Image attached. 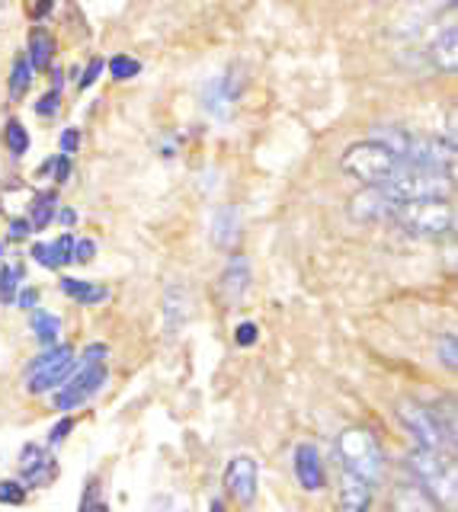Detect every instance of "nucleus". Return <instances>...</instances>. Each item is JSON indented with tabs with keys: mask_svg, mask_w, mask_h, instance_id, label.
<instances>
[{
	"mask_svg": "<svg viewBox=\"0 0 458 512\" xmlns=\"http://www.w3.org/2000/svg\"><path fill=\"white\" fill-rule=\"evenodd\" d=\"M398 420L414 445L420 448H439V452H452L455 448V407L446 400L439 404H420V400H401Z\"/></svg>",
	"mask_w": 458,
	"mask_h": 512,
	"instance_id": "obj_1",
	"label": "nucleus"
},
{
	"mask_svg": "<svg viewBox=\"0 0 458 512\" xmlns=\"http://www.w3.org/2000/svg\"><path fill=\"white\" fill-rule=\"evenodd\" d=\"M106 381H109V346L93 343L84 349V356L77 359L71 378L52 391V407L61 413L81 410L106 388Z\"/></svg>",
	"mask_w": 458,
	"mask_h": 512,
	"instance_id": "obj_2",
	"label": "nucleus"
},
{
	"mask_svg": "<svg viewBox=\"0 0 458 512\" xmlns=\"http://www.w3.org/2000/svg\"><path fill=\"white\" fill-rule=\"evenodd\" d=\"M334 452L340 461V471L369 480L372 487L382 484L388 474L385 445L369 426H346L334 442Z\"/></svg>",
	"mask_w": 458,
	"mask_h": 512,
	"instance_id": "obj_3",
	"label": "nucleus"
},
{
	"mask_svg": "<svg viewBox=\"0 0 458 512\" xmlns=\"http://www.w3.org/2000/svg\"><path fill=\"white\" fill-rule=\"evenodd\" d=\"M404 477L417 480L420 487L430 490L436 500L452 512L455 506V461L452 452H439V448H410L401 461Z\"/></svg>",
	"mask_w": 458,
	"mask_h": 512,
	"instance_id": "obj_4",
	"label": "nucleus"
},
{
	"mask_svg": "<svg viewBox=\"0 0 458 512\" xmlns=\"http://www.w3.org/2000/svg\"><path fill=\"white\" fill-rule=\"evenodd\" d=\"M455 176L449 170H433L420 164H404L382 183L385 196L394 202H417V199H449Z\"/></svg>",
	"mask_w": 458,
	"mask_h": 512,
	"instance_id": "obj_5",
	"label": "nucleus"
},
{
	"mask_svg": "<svg viewBox=\"0 0 458 512\" xmlns=\"http://www.w3.org/2000/svg\"><path fill=\"white\" fill-rule=\"evenodd\" d=\"M391 218L401 224L407 234L439 240L455 228V212L449 199H417V202H394Z\"/></svg>",
	"mask_w": 458,
	"mask_h": 512,
	"instance_id": "obj_6",
	"label": "nucleus"
},
{
	"mask_svg": "<svg viewBox=\"0 0 458 512\" xmlns=\"http://www.w3.org/2000/svg\"><path fill=\"white\" fill-rule=\"evenodd\" d=\"M401 167V157L388 151L382 141H353L340 157V170L366 186H382Z\"/></svg>",
	"mask_w": 458,
	"mask_h": 512,
	"instance_id": "obj_7",
	"label": "nucleus"
},
{
	"mask_svg": "<svg viewBox=\"0 0 458 512\" xmlns=\"http://www.w3.org/2000/svg\"><path fill=\"white\" fill-rule=\"evenodd\" d=\"M77 365V352L68 343H55L49 349H42L39 356L26 365V391L29 394H52L55 388H61Z\"/></svg>",
	"mask_w": 458,
	"mask_h": 512,
	"instance_id": "obj_8",
	"label": "nucleus"
},
{
	"mask_svg": "<svg viewBox=\"0 0 458 512\" xmlns=\"http://www.w3.org/2000/svg\"><path fill=\"white\" fill-rule=\"evenodd\" d=\"M221 487H225V496L231 503H238L244 509H250L257 503L260 493V471L257 461L250 455H234L225 468V477H221Z\"/></svg>",
	"mask_w": 458,
	"mask_h": 512,
	"instance_id": "obj_9",
	"label": "nucleus"
},
{
	"mask_svg": "<svg viewBox=\"0 0 458 512\" xmlns=\"http://www.w3.org/2000/svg\"><path fill=\"white\" fill-rule=\"evenodd\" d=\"M17 471H20V480L29 487V490H45L52 487L61 468H58V458L52 455L49 445H36L29 442L20 448V458H17Z\"/></svg>",
	"mask_w": 458,
	"mask_h": 512,
	"instance_id": "obj_10",
	"label": "nucleus"
},
{
	"mask_svg": "<svg viewBox=\"0 0 458 512\" xmlns=\"http://www.w3.org/2000/svg\"><path fill=\"white\" fill-rule=\"evenodd\" d=\"M385 512H449V509L442 506L430 490L420 487L417 480L401 477L398 484L388 490Z\"/></svg>",
	"mask_w": 458,
	"mask_h": 512,
	"instance_id": "obj_11",
	"label": "nucleus"
},
{
	"mask_svg": "<svg viewBox=\"0 0 458 512\" xmlns=\"http://www.w3.org/2000/svg\"><path fill=\"white\" fill-rule=\"evenodd\" d=\"M292 471L305 493H321L327 487V468L314 442H298L292 452Z\"/></svg>",
	"mask_w": 458,
	"mask_h": 512,
	"instance_id": "obj_12",
	"label": "nucleus"
},
{
	"mask_svg": "<svg viewBox=\"0 0 458 512\" xmlns=\"http://www.w3.org/2000/svg\"><path fill=\"white\" fill-rule=\"evenodd\" d=\"M404 164H420V167H433V170H455V144H442V141H423V138H410L407 151H404Z\"/></svg>",
	"mask_w": 458,
	"mask_h": 512,
	"instance_id": "obj_13",
	"label": "nucleus"
},
{
	"mask_svg": "<svg viewBox=\"0 0 458 512\" xmlns=\"http://www.w3.org/2000/svg\"><path fill=\"white\" fill-rule=\"evenodd\" d=\"M372 503H375V487L369 484V480L340 471L337 512H372Z\"/></svg>",
	"mask_w": 458,
	"mask_h": 512,
	"instance_id": "obj_14",
	"label": "nucleus"
},
{
	"mask_svg": "<svg viewBox=\"0 0 458 512\" xmlns=\"http://www.w3.org/2000/svg\"><path fill=\"white\" fill-rule=\"evenodd\" d=\"M391 205H394V199L385 196L382 186H369L350 199V218L353 221H385V218H391Z\"/></svg>",
	"mask_w": 458,
	"mask_h": 512,
	"instance_id": "obj_15",
	"label": "nucleus"
},
{
	"mask_svg": "<svg viewBox=\"0 0 458 512\" xmlns=\"http://www.w3.org/2000/svg\"><path fill=\"white\" fill-rule=\"evenodd\" d=\"M250 285V260L247 256H231V263L221 272V298L225 304H241Z\"/></svg>",
	"mask_w": 458,
	"mask_h": 512,
	"instance_id": "obj_16",
	"label": "nucleus"
},
{
	"mask_svg": "<svg viewBox=\"0 0 458 512\" xmlns=\"http://www.w3.org/2000/svg\"><path fill=\"white\" fill-rule=\"evenodd\" d=\"M189 320V292L186 285H170L164 292V324H167V333H180Z\"/></svg>",
	"mask_w": 458,
	"mask_h": 512,
	"instance_id": "obj_17",
	"label": "nucleus"
},
{
	"mask_svg": "<svg viewBox=\"0 0 458 512\" xmlns=\"http://www.w3.org/2000/svg\"><path fill=\"white\" fill-rule=\"evenodd\" d=\"M430 58H433V64H436L439 71L455 74V68H458V32H455V23H452V20H449L446 32L433 39V45H430Z\"/></svg>",
	"mask_w": 458,
	"mask_h": 512,
	"instance_id": "obj_18",
	"label": "nucleus"
},
{
	"mask_svg": "<svg viewBox=\"0 0 458 512\" xmlns=\"http://www.w3.org/2000/svg\"><path fill=\"white\" fill-rule=\"evenodd\" d=\"M33 260L42 263L45 269H61V266L74 263V237L65 234V237H58L55 244H36Z\"/></svg>",
	"mask_w": 458,
	"mask_h": 512,
	"instance_id": "obj_19",
	"label": "nucleus"
},
{
	"mask_svg": "<svg viewBox=\"0 0 458 512\" xmlns=\"http://www.w3.org/2000/svg\"><path fill=\"white\" fill-rule=\"evenodd\" d=\"M61 292H65L74 304H84V308H90V304H103L109 298L106 285L87 282V279H71V276L61 279Z\"/></svg>",
	"mask_w": 458,
	"mask_h": 512,
	"instance_id": "obj_20",
	"label": "nucleus"
},
{
	"mask_svg": "<svg viewBox=\"0 0 458 512\" xmlns=\"http://www.w3.org/2000/svg\"><path fill=\"white\" fill-rule=\"evenodd\" d=\"M212 240L225 250L238 244V208L234 205H221L212 215Z\"/></svg>",
	"mask_w": 458,
	"mask_h": 512,
	"instance_id": "obj_21",
	"label": "nucleus"
},
{
	"mask_svg": "<svg viewBox=\"0 0 458 512\" xmlns=\"http://www.w3.org/2000/svg\"><path fill=\"white\" fill-rule=\"evenodd\" d=\"M29 330H33L36 343L42 349H49L58 343V336H61V317L52 311H33V317H29Z\"/></svg>",
	"mask_w": 458,
	"mask_h": 512,
	"instance_id": "obj_22",
	"label": "nucleus"
},
{
	"mask_svg": "<svg viewBox=\"0 0 458 512\" xmlns=\"http://www.w3.org/2000/svg\"><path fill=\"white\" fill-rule=\"evenodd\" d=\"M234 87H231V77H215L209 87H205V109L215 112V116H228V106L234 103Z\"/></svg>",
	"mask_w": 458,
	"mask_h": 512,
	"instance_id": "obj_23",
	"label": "nucleus"
},
{
	"mask_svg": "<svg viewBox=\"0 0 458 512\" xmlns=\"http://www.w3.org/2000/svg\"><path fill=\"white\" fill-rule=\"evenodd\" d=\"M52 52H55V39L45 29H36L33 36H29V55H26L29 64H33L36 71H49Z\"/></svg>",
	"mask_w": 458,
	"mask_h": 512,
	"instance_id": "obj_24",
	"label": "nucleus"
},
{
	"mask_svg": "<svg viewBox=\"0 0 458 512\" xmlns=\"http://www.w3.org/2000/svg\"><path fill=\"white\" fill-rule=\"evenodd\" d=\"M55 212H58V196L55 192H42L39 199L29 202V228L33 231H42V228H49V224L55 221Z\"/></svg>",
	"mask_w": 458,
	"mask_h": 512,
	"instance_id": "obj_25",
	"label": "nucleus"
},
{
	"mask_svg": "<svg viewBox=\"0 0 458 512\" xmlns=\"http://www.w3.org/2000/svg\"><path fill=\"white\" fill-rule=\"evenodd\" d=\"M29 84H33V64H29V58H17V64H13V74H10V96L13 100H20V96L29 90Z\"/></svg>",
	"mask_w": 458,
	"mask_h": 512,
	"instance_id": "obj_26",
	"label": "nucleus"
},
{
	"mask_svg": "<svg viewBox=\"0 0 458 512\" xmlns=\"http://www.w3.org/2000/svg\"><path fill=\"white\" fill-rule=\"evenodd\" d=\"M4 144L10 148V154H17V157L29 151V132H26V128L17 119L7 122V128H4Z\"/></svg>",
	"mask_w": 458,
	"mask_h": 512,
	"instance_id": "obj_27",
	"label": "nucleus"
},
{
	"mask_svg": "<svg viewBox=\"0 0 458 512\" xmlns=\"http://www.w3.org/2000/svg\"><path fill=\"white\" fill-rule=\"evenodd\" d=\"M29 487L23 480H0V506H23Z\"/></svg>",
	"mask_w": 458,
	"mask_h": 512,
	"instance_id": "obj_28",
	"label": "nucleus"
},
{
	"mask_svg": "<svg viewBox=\"0 0 458 512\" xmlns=\"http://www.w3.org/2000/svg\"><path fill=\"white\" fill-rule=\"evenodd\" d=\"M77 512H109V506L103 503V493H100V480L97 477L87 480V490L81 496V506H77Z\"/></svg>",
	"mask_w": 458,
	"mask_h": 512,
	"instance_id": "obj_29",
	"label": "nucleus"
},
{
	"mask_svg": "<svg viewBox=\"0 0 458 512\" xmlns=\"http://www.w3.org/2000/svg\"><path fill=\"white\" fill-rule=\"evenodd\" d=\"M23 279V269H13V266H0V301L13 304L17 298V282Z\"/></svg>",
	"mask_w": 458,
	"mask_h": 512,
	"instance_id": "obj_30",
	"label": "nucleus"
},
{
	"mask_svg": "<svg viewBox=\"0 0 458 512\" xmlns=\"http://www.w3.org/2000/svg\"><path fill=\"white\" fill-rule=\"evenodd\" d=\"M436 359L449 368V372H455L458 365V349H455V333H442L439 343H436Z\"/></svg>",
	"mask_w": 458,
	"mask_h": 512,
	"instance_id": "obj_31",
	"label": "nucleus"
},
{
	"mask_svg": "<svg viewBox=\"0 0 458 512\" xmlns=\"http://www.w3.org/2000/svg\"><path fill=\"white\" fill-rule=\"evenodd\" d=\"M141 71V64L129 55H116L113 61H109V74H113L116 80H129Z\"/></svg>",
	"mask_w": 458,
	"mask_h": 512,
	"instance_id": "obj_32",
	"label": "nucleus"
},
{
	"mask_svg": "<svg viewBox=\"0 0 458 512\" xmlns=\"http://www.w3.org/2000/svg\"><path fill=\"white\" fill-rule=\"evenodd\" d=\"M74 416H61V420L49 429V448H58V445H65V439L74 432Z\"/></svg>",
	"mask_w": 458,
	"mask_h": 512,
	"instance_id": "obj_33",
	"label": "nucleus"
},
{
	"mask_svg": "<svg viewBox=\"0 0 458 512\" xmlns=\"http://www.w3.org/2000/svg\"><path fill=\"white\" fill-rule=\"evenodd\" d=\"M257 340H260V327L254 324V320H244V324H238V330H234V343L244 346V349H250Z\"/></svg>",
	"mask_w": 458,
	"mask_h": 512,
	"instance_id": "obj_34",
	"label": "nucleus"
},
{
	"mask_svg": "<svg viewBox=\"0 0 458 512\" xmlns=\"http://www.w3.org/2000/svg\"><path fill=\"white\" fill-rule=\"evenodd\" d=\"M58 109H61V93H55V90H49L42 96V100L36 103V112L42 119H55L58 116Z\"/></svg>",
	"mask_w": 458,
	"mask_h": 512,
	"instance_id": "obj_35",
	"label": "nucleus"
},
{
	"mask_svg": "<svg viewBox=\"0 0 458 512\" xmlns=\"http://www.w3.org/2000/svg\"><path fill=\"white\" fill-rule=\"evenodd\" d=\"M45 173H55V180H58V183H65V180H68V173H71V160H68V154H61V157L49 160V164H45Z\"/></svg>",
	"mask_w": 458,
	"mask_h": 512,
	"instance_id": "obj_36",
	"label": "nucleus"
},
{
	"mask_svg": "<svg viewBox=\"0 0 458 512\" xmlns=\"http://www.w3.org/2000/svg\"><path fill=\"white\" fill-rule=\"evenodd\" d=\"M103 68H106V64H103L100 58H93V61L87 64V71H84V77H77V87H81V90L93 87V80H97V77L103 74Z\"/></svg>",
	"mask_w": 458,
	"mask_h": 512,
	"instance_id": "obj_37",
	"label": "nucleus"
},
{
	"mask_svg": "<svg viewBox=\"0 0 458 512\" xmlns=\"http://www.w3.org/2000/svg\"><path fill=\"white\" fill-rule=\"evenodd\" d=\"M93 253H97L93 240H74V263H90Z\"/></svg>",
	"mask_w": 458,
	"mask_h": 512,
	"instance_id": "obj_38",
	"label": "nucleus"
},
{
	"mask_svg": "<svg viewBox=\"0 0 458 512\" xmlns=\"http://www.w3.org/2000/svg\"><path fill=\"white\" fill-rule=\"evenodd\" d=\"M77 148H81V132H77V128H65V132H61V151L74 154Z\"/></svg>",
	"mask_w": 458,
	"mask_h": 512,
	"instance_id": "obj_39",
	"label": "nucleus"
},
{
	"mask_svg": "<svg viewBox=\"0 0 458 512\" xmlns=\"http://www.w3.org/2000/svg\"><path fill=\"white\" fill-rule=\"evenodd\" d=\"M13 301H17L23 311H29V308H36L39 292H36V288H23V292H17V298H13Z\"/></svg>",
	"mask_w": 458,
	"mask_h": 512,
	"instance_id": "obj_40",
	"label": "nucleus"
},
{
	"mask_svg": "<svg viewBox=\"0 0 458 512\" xmlns=\"http://www.w3.org/2000/svg\"><path fill=\"white\" fill-rule=\"evenodd\" d=\"M29 231H33V228H29V221L26 224H20V221L10 224V237H29Z\"/></svg>",
	"mask_w": 458,
	"mask_h": 512,
	"instance_id": "obj_41",
	"label": "nucleus"
},
{
	"mask_svg": "<svg viewBox=\"0 0 458 512\" xmlns=\"http://www.w3.org/2000/svg\"><path fill=\"white\" fill-rule=\"evenodd\" d=\"M52 7H55V0H39V4H36V20H42V16H49Z\"/></svg>",
	"mask_w": 458,
	"mask_h": 512,
	"instance_id": "obj_42",
	"label": "nucleus"
},
{
	"mask_svg": "<svg viewBox=\"0 0 458 512\" xmlns=\"http://www.w3.org/2000/svg\"><path fill=\"white\" fill-rule=\"evenodd\" d=\"M167 506H170V500H167V496H161V500H154V503H151L148 512H167Z\"/></svg>",
	"mask_w": 458,
	"mask_h": 512,
	"instance_id": "obj_43",
	"label": "nucleus"
},
{
	"mask_svg": "<svg viewBox=\"0 0 458 512\" xmlns=\"http://www.w3.org/2000/svg\"><path fill=\"white\" fill-rule=\"evenodd\" d=\"M55 215L61 218V224H74V218H77V215L71 212V208H61V212H55Z\"/></svg>",
	"mask_w": 458,
	"mask_h": 512,
	"instance_id": "obj_44",
	"label": "nucleus"
},
{
	"mask_svg": "<svg viewBox=\"0 0 458 512\" xmlns=\"http://www.w3.org/2000/svg\"><path fill=\"white\" fill-rule=\"evenodd\" d=\"M209 512H228L225 500H212V503H209Z\"/></svg>",
	"mask_w": 458,
	"mask_h": 512,
	"instance_id": "obj_45",
	"label": "nucleus"
},
{
	"mask_svg": "<svg viewBox=\"0 0 458 512\" xmlns=\"http://www.w3.org/2000/svg\"><path fill=\"white\" fill-rule=\"evenodd\" d=\"M180 512H189V509H180Z\"/></svg>",
	"mask_w": 458,
	"mask_h": 512,
	"instance_id": "obj_46",
	"label": "nucleus"
}]
</instances>
